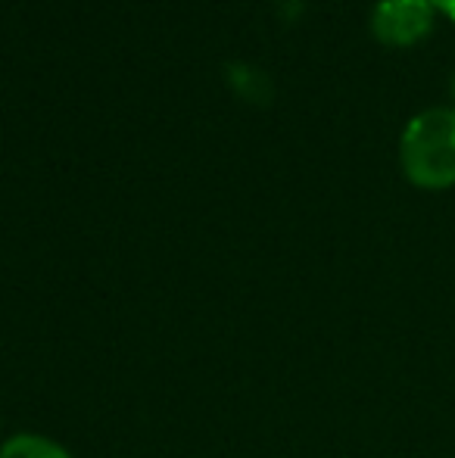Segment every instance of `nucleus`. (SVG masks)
<instances>
[{"instance_id": "1", "label": "nucleus", "mask_w": 455, "mask_h": 458, "mask_svg": "<svg viewBox=\"0 0 455 458\" xmlns=\"http://www.w3.org/2000/svg\"><path fill=\"white\" fill-rule=\"evenodd\" d=\"M400 169L421 191L455 187V106H431L400 134Z\"/></svg>"}, {"instance_id": "4", "label": "nucleus", "mask_w": 455, "mask_h": 458, "mask_svg": "<svg viewBox=\"0 0 455 458\" xmlns=\"http://www.w3.org/2000/svg\"><path fill=\"white\" fill-rule=\"evenodd\" d=\"M0 458H72L66 446L44 434H13L0 443Z\"/></svg>"}, {"instance_id": "5", "label": "nucleus", "mask_w": 455, "mask_h": 458, "mask_svg": "<svg viewBox=\"0 0 455 458\" xmlns=\"http://www.w3.org/2000/svg\"><path fill=\"white\" fill-rule=\"evenodd\" d=\"M437 16H446L450 22H455V0H431Z\"/></svg>"}, {"instance_id": "6", "label": "nucleus", "mask_w": 455, "mask_h": 458, "mask_svg": "<svg viewBox=\"0 0 455 458\" xmlns=\"http://www.w3.org/2000/svg\"><path fill=\"white\" fill-rule=\"evenodd\" d=\"M450 94H452V106H455V72H452V79H450Z\"/></svg>"}, {"instance_id": "2", "label": "nucleus", "mask_w": 455, "mask_h": 458, "mask_svg": "<svg viewBox=\"0 0 455 458\" xmlns=\"http://www.w3.org/2000/svg\"><path fill=\"white\" fill-rule=\"evenodd\" d=\"M434 22H437V10L431 0H377L368 29L377 44L406 50L425 41L434 31Z\"/></svg>"}, {"instance_id": "3", "label": "nucleus", "mask_w": 455, "mask_h": 458, "mask_svg": "<svg viewBox=\"0 0 455 458\" xmlns=\"http://www.w3.org/2000/svg\"><path fill=\"white\" fill-rule=\"evenodd\" d=\"M228 85L240 100L256 103V106H265L274 100V81L268 79L265 69L253 66V63H231L225 69Z\"/></svg>"}]
</instances>
